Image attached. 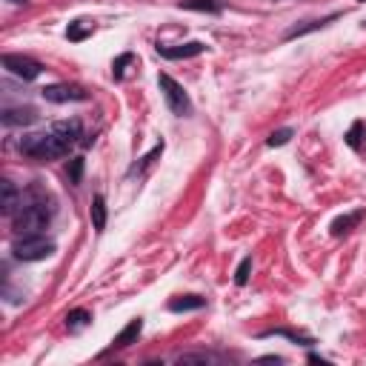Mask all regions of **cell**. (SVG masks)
<instances>
[{"label": "cell", "instance_id": "5bb4252c", "mask_svg": "<svg viewBox=\"0 0 366 366\" xmlns=\"http://www.w3.org/2000/svg\"><path fill=\"white\" fill-rule=\"evenodd\" d=\"M363 218V212H352V215H346V218H338V221H332V235L335 238H340V235H346L357 221Z\"/></svg>", "mask_w": 366, "mask_h": 366}, {"label": "cell", "instance_id": "ffe728a7", "mask_svg": "<svg viewBox=\"0 0 366 366\" xmlns=\"http://www.w3.org/2000/svg\"><path fill=\"white\" fill-rule=\"evenodd\" d=\"M249 272H252V258H244L241 266H238V272H235V283L244 286V283L249 281Z\"/></svg>", "mask_w": 366, "mask_h": 366}, {"label": "cell", "instance_id": "cb8c5ba5", "mask_svg": "<svg viewBox=\"0 0 366 366\" xmlns=\"http://www.w3.org/2000/svg\"><path fill=\"white\" fill-rule=\"evenodd\" d=\"M357 135H360V123H355L352 126V132H349V146H357L360 140H357Z\"/></svg>", "mask_w": 366, "mask_h": 366}, {"label": "cell", "instance_id": "30bf717a", "mask_svg": "<svg viewBox=\"0 0 366 366\" xmlns=\"http://www.w3.org/2000/svg\"><path fill=\"white\" fill-rule=\"evenodd\" d=\"M21 201H23V195H18V189L12 187L9 180H4V215L12 218L21 209Z\"/></svg>", "mask_w": 366, "mask_h": 366}, {"label": "cell", "instance_id": "8992f818", "mask_svg": "<svg viewBox=\"0 0 366 366\" xmlns=\"http://www.w3.org/2000/svg\"><path fill=\"white\" fill-rule=\"evenodd\" d=\"M43 100L49 103H69V100H86V92L80 86H69V83H52L41 89Z\"/></svg>", "mask_w": 366, "mask_h": 366}, {"label": "cell", "instance_id": "d6986e66", "mask_svg": "<svg viewBox=\"0 0 366 366\" xmlns=\"http://www.w3.org/2000/svg\"><path fill=\"white\" fill-rule=\"evenodd\" d=\"M66 172H69V180L72 183H80V177H83V157H72Z\"/></svg>", "mask_w": 366, "mask_h": 366}, {"label": "cell", "instance_id": "d4e9b609", "mask_svg": "<svg viewBox=\"0 0 366 366\" xmlns=\"http://www.w3.org/2000/svg\"><path fill=\"white\" fill-rule=\"evenodd\" d=\"M12 4H26V0H12Z\"/></svg>", "mask_w": 366, "mask_h": 366}, {"label": "cell", "instance_id": "6da1fadb", "mask_svg": "<svg viewBox=\"0 0 366 366\" xmlns=\"http://www.w3.org/2000/svg\"><path fill=\"white\" fill-rule=\"evenodd\" d=\"M52 221V204L46 198H23L21 209L12 215L18 235H41Z\"/></svg>", "mask_w": 366, "mask_h": 366}, {"label": "cell", "instance_id": "ba28073f", "mask_svg": "<svg viewBox=\"0 0 366 366\" xmlns=\"http://www.w3.org/2000/svg\"><path fill=\"white\" fill-rule=\"evenodd\" d=\"M140 332H143V320H140V318H132V320L126 323V329L115 335L112 346H115V349H126L129 343H135V340L140 338Z\"/></svg>", "mask_w": 366, "mask_h": 366}, {"label": "cell", "instance_id": "7402d4cb", "mask_svg": "<svg viewBox=\"0 0 366 366\" xmlns=\"http://www.w3.org/2000/svg\"><path fill=\"white\" fill-rule=\"evenodd\" d=\"M160 152H163V143H157V146H155V149H152V152H149V155H146V157L140 160V166H135L132 172H140V169H146V166H149V163H152V160H155V157H157Z\"/></svg>", "mask_w": 366, "mask_h": 366}, {"label": "cell", "instance_id": "277c9868", "mask_svg": "<svg viewBox=\"0 0 366 366\" xmlns=\"http://www.w3.org/2000/svg\"><path fill=\"white\" fill-rule=\"evenodd\" d=\"M157 86H160V92H163V100H166V106L174 112V115H189L192 112V103H189V95L183 92V86L174 80V78H169V75H160L157 78Z\"/></svg>", "mask_w": 366, "mask_h": 366}, {"label": "cell", "instance_id": "9a60e30c", "mask_svg": "<svg viewBox=\"0 0 366 366\" xmlns=\"http://www.w3.org/2000/svg\"><path fill=\"white\" fill-rule=\"evenodd\" d=\"M92 323V312H86V309H72L69 315H66V326L72 329V332H78V329H83V326H89Z\"/></svg>", "mask_w": 366, "mask_h": 366}, {"label": "cell", "instance_id": "44dd1931", "mask_svg": "<svg viewBox=\"0 0 366 366\" xmlns=\"http://www.w3.org/2000/svg\"><path fill=\"white\" fill-rule=\"evenodd\" d=\"M126 63H132V55H120V58L112 63V75H115L117 80L123 78V66H126Z\"/></svg>", "mask_w": 366, "mask_h": 366}, {"label": "cell", "instance_id": "8fae6325", "mask_svg": "<svg viewBox=\"0 0 366 366\" xmlns=\"http://www.w3.org/2000/svg\"><path fill=\"white\" fill-rule=\"evenodd\" d=\"M32 120H35V109H29V106H26V109H6V112H4V123H6V126H18V123L26 126V123H32Z\"/></svg>", "mask_w": 366, "mask_h": 366}, {"label": "cell", "instance_id": "603a6c76", "mask_svg": "<svg viewBox=\"0 0 366 366\" xmlns=\"http://www.w3.org/2000/svg\"><path fill=\"white\" fill-rule=\"evenodd\" d=\"M215 360L212 355H180V363H209Z\"/></svg>", "mask_w": 366, "mask_h": 366}, {"label": "cell", "instance_id": "7c38bea8", "mask_svg": "<svg viewBox=\"0 0 366 366\" xmlns=\"http://www.w3.org/2000/svg\"><path fill=\"white\" fill-rule=\"evenodd\" d=\"M89 212H92V226H95V232H103V229H106V201H103V195H95Z\"/></svg>", "mask_w": 366, "mask_h": 366}, {"label": "cell", "instance_id": "5b68a950", "mask_svg": "<svg viewBox=\"0 0 366 366\" xmlns=\"http://www.w3.org/2000/svg\"><path fill=\"white\" fill-rule=\"evenodd\" d=\"M4 66H6L15 78H21V80H35V78H41V72H43V66H41L38 61L26 58V55H4Z\"/></svg>", "mask_w": 366, "mask_h": 366}, {"label": "cell", "instance_id": "3957f363", "mask_svg": "<svg viewBox=\"0 0 366 366\" xmlns=\"http://www.w3.org/2000/svg\"><path fill=\"white\" fill-rule=\"evenodd\" d=\"M12 252L18 261H43L55 252V244L46 241L43 235H23L12 244Z\"/></svg>", "mask_w": 366, "mask_h": 366}, {"label": "cell", "instance_id": "4fadbf2b", "mask_svg": "<svg viewBox=\"0 0 366 366\" xmlns=\"http://www.w3.org/2000/svg\"><path fill=\"white\" fill-rule=\"evenodd\" d=\"M180 9H192V12H209V15H218V12H221V4H218V0H180Z\"/></svg>", "mask_w": 366, "mask_h": 366}, {"label": "cell", "instance_id": "2e32d148", "mask_svg": "<svg viewBox=\"0 0 366 366\" xmlns=\"http://www.w3.org/2000/svg\"><path fill=\"white\" fill-rule=\"evenodd\" d=\"M95 32V26L92 23H86V21H75V23H69V29H66V38L69 41H83V38H89Z\"/></svg>", "mask_w": 366, "mask_h": 366}, {"label": "cell", "instance_id": "7a4b0ae2", "mask_svg": "<svg viewBox=\"0 0 366 366\" xmlns=\"http://www.w3.org/2000/svg\"><path fill=\"white\" fill-rule=\"evenodd\" d=\"M21 149L23 155L35 157V160H55V157H63L69 155V143L52 129V132H41V135H29L21 140Z\"/></svg>", "mask_w": 366, "mask_h": 366}, {"label": "cell", "instance_id": "ac0fdd59", "mask_svg": "<svg viewBox=\"0 0 366 366\" xmlns=\"http://www.w3.org/2000/svg\"><path fill=\"white\" fill-rule=\"evenodd\" d=\"M292 135H295L292 129H278V132H272V135H269V140H266V143L275 149V146H283V143H289V137H292Z\"/></svg>", "mask_w": 366, "mask_h": 366}, {"label": "cell", "instance_id": "52a82bcc", "mask_svg": "<svg viewBox=\"0 0 366 366\" xmlns=\"http://www.w3.org/2000/svg\"><path fill=\"white\" fill-rule=\"evenodd\" d=\"M206 46L201 43V41H189V43H180V46H157V52L163 55V58H169V61H180V58H195V55H201Z\"/></svg>", "mask_w": 366, "mask_h": 366}, {"label": "cell", "instance_id": "e0dca14e", "mask_svg": "<svg viewBox=\"0 0 366 366\" xmlns=\"http://www.w3.org/2000/svg\"><path fill=\"white\" fill-rule=\"evenodd\" d=\"M329 21H335V15H332V18H326V21H312V23H306V26H295V29H289V32H286V41L300 38V35H306V32H312V29H320V26H326Z\"/></svg>", "mask_w": 366, "mask_h": 366}, {"label": "cell", "instance_id": "9c48e42d", "mask_svg": "<svg viewBox=\"0 0 366 366\" xmlns=\"http://www.w3.org/2000/svg\"><path fill=\"white\" fill-rule=\"evenodd\" d=\"M204 306H206V298H201V295H180V298L169 300L172 312H195V309H204Z\"/></svg>", "mask_w": 366, "mask_h": 366}]
</instances>
